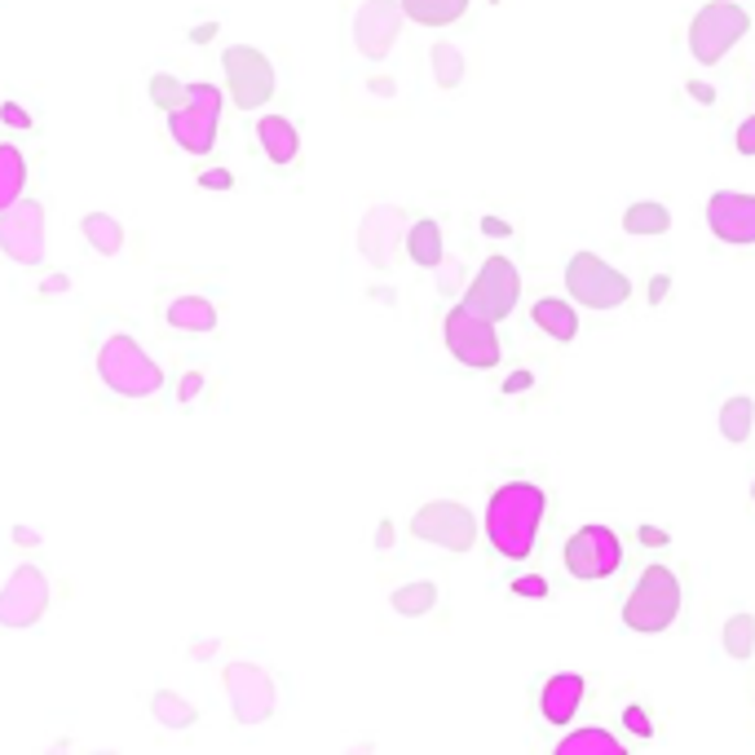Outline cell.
Masks as SVG:
<instances>
[{
  "instance_id": "816d5d0a",
  "label": "cell",
  "mask_w": 755,
  "mask_h": 755,
  "mask_svg": "<svg viewBox=\"0 0 755 755\" xmlns=\"http://www.w3.org/2000/svg\"><path fill=\"white\" fill-rule=\"evenodd\" d=\"M751 504H755V482H751Z\"/></svg>"
},
{
  "instance_id": "836d02e7",
  "label": "cell",
  "mask_w": 755,
  "mask_h": 755,
  "mask_svg": "<svg viewBox=\"0 0 755 755\" xmlns=\"http://www.w3.org/2000/svg\"><path fill=\"white\" fill-rule=\"evenodd\" d=\"M186 102H190V107H199V111H212V116H221V107H226L221 89H217V85H208V80L186 85Z\"/></svg>"
},
{
  "instance_id": "5bb4252c",
  "label": "cell",
  "mask_w": 755,
  "mask_h": 755,
  "mask_svg": "<svg viewBox=\"0 0 755 755\" xmlns=\"http://www.w3.org/2000/svg\"><path fill=\"white\" fill-rule=\"evenodd\" d=\"M50 610V579L41 566H19L0 592V627L10 632H23V627H36Z\"/></svg>"
},
{
  "instance_id": "681fc988",
  "label": "cell",
  "mask_w": 755,
  "mask_h": 755,
  "mask_svg": "<svg viewBox=\"0 0 755 755\" xmlns=\"http://www.w3.org/2000/svg\"><path fill=\"white\" fill-rule=\"evenodd\" d=\"M375 548H394V522H381V530H375Z\"/></svg>"
},
{
  "instance_id": "5b68a950",
  "label": "cell",
  "mask_w": 755,
  "mask_h": 755,
  "mask_svg": "<svg viewBox=\"0 0 755 755\" xmlns=\"http://www.w3.org/2000/svg\"><path fill=\"white\" fill-rule=\"evenodd\" d=\"M566 292L583 309H619L632 296V278L610 261H601L597 252H575L566 261Z\"/></svg>"
},
{
  "instance_id": "cb8c5ba5",
  "label": "cell",
  "mask_w": 755,
  "mask_h": 755,
  "mask_svg": "<svg viewBox=\"0 0 755 755\" xmlns=\"http://www.w3.org/2000/svg\"><path fill=\"white\" fill-rule=\"evenodd\" d=\"M623 230H627L632 239H658V234L671 230V212H667V204H658V199H641V204H632V208L623 212Z\"/></svg>"
},
{
  "instance_id": "4dcf8cb0",
  "label": "cell",
  "mask_w": 755,
  "mask_h": 755,
  "mask_svg": "<svg viewBox=\"0 0 755 755\" xmlns=\"http://www.w3.org/2000/svg\"><path fill=\"white\" fill-rule=\"evenodd\" d=\"M429 67H434L438 89H460V85H464V54H460L451 41H438V45L429 50Z\"/></svg>"
},
{
  "instance_id": "9c48e42d",
  "label": "cell",
  "mask_w": 755,
  "mask_h": 755,
  "mask_svg": "<svg viewBox=\"0 0 755 755\" xmlns=\"http://www.w3.org/2000/svg\"><path fill=\"white\" fill-rule=\"evenodd\" d=\"M566 570L579 579V583H597V579H610L619 566H623V539L610 530V526H579L570 539H566V552H561Z\"/></svg>"
},
{
  "instance_id": "83f0119b",
  "label": "cell",
  "mask_w": 755,
  "mask_h": 755,
  "mask_svg": "<svg viewBox=\"0 0 755 755\" xmlns=\"http://www.w3.org/2000/svg\"><path fill=\"white\" fill-rule=\"evenodd\" d=\"M751 429H755V403H751L746 394L729 398V403L720 407V438L733 442V447H742V442L751 438Z\"/></svg>"
},
{
  "instance_id": "bcb514c9",
  "label": "cell",
  "mask_w": 755,
  "mask_h": 755,
  "mask_svg": "<svg viewBox=\"0 0 755 755\" xmlns=\"http://www.w3.org/2000/svg\"><path fill=\"white\" fill-rule=\"evenodd\" d=\"M10 535H14L19 548H36V544H41V530H32V526H14Z\"/></svg>"
},
{
  "instance_id": "277c9868",
  "label": "cell",
  "mask_w": 755,
  "mask_h": 755,
  "mask_svg": "<svg viewBox=\"0 0 755 755\" xmlns=\"http://www.w3.org/2000/svg\"><path fill=\"white\" fill-rule=\"evenodd\" d=\"M746 32H751V14L737 6V0H711V6H702L689 23V54H693V63L715 67Z\"/></svg>"
},
{
  "instance_id": "60d3db41",
  "label": "cell",
  "mask_w": 755,
  "mask_h": 755,
  "mask_svg": "<svg viewBox=\"0 0 755 755\" xmlns=\"http://www.w3.org/2000/svg\"><path fill=\"white\" fill-rule=\"evenodd\" d=\"M177 394H182V403H195V398L204 394V375H199V371H190L186 381H182V390H177Z\"/></svg>"
},
{
  "instance_id": "ffe728a7",
  "label": "cell",
  "mask_w": 755,
  "mask_h": 755,
  "mask_svg": "<svg viewBox=\"0 0 755 755\" xmlns=\"http://www.w3.org/2000/svg\"><path fill=\"white\" fill-rule=\"evenodd\" d=\"M164 318H168V327L182 331V336H208V331H217V305H212L208 296H199V292L177 296V300L164 309Z\"/></svg>"
},
{
  "instance_id": "74e56055",
  "label": "cell",
  "mask_w": 755,
  "mask_h": 755,
  "mask_svg": "<svg viewBox=\"0 0 755 755\" xmlns=\"http://www.w3.org/2000/svg\"><path fill=\"white\" fill-rule=\"evenodd\" d=\"M513 592L517 597H548V579L544 575H522V579H513Z\"/></svg>"
},
{
  "instance_id": "30bf717a",
  "label": "cell",
  "mask_w": 755,
  "mask_h": 755,
  "mask_svg": "<svg viewBox=\"0 0 755 755\" xmlns=\"http://www.w3.org/2000/svg\"><path fill=\"white\" fill-rule=\"evenodd\" d=\"M50 248V230H45V204L41 199H19L14 208L0 212V252H6L14 265H41Z\"/></svg>"
},
{
  "instance_id": "ba28073f",
  "label": "cell",
  "mask_w": 755,
  "mask_h": 755,
  "mask_svg": "<svg viewBox=\"0 0 755 755\" xmlns=\"http://www.w3.org/2000/svg\"><path fill=\"white\" fill-rule=\"evenodd\" d=\"M517 300H522V274H517V265H513L508 256L495 252V256L482 261V270H478V278L469 283V292H464L460 305H469L473 314L500 322V318H508V314L517 309Z\"/></svg>"
},
{
  "instance_id": "f35d334b",
  "label": "cell",
  "mask_w": 755,
  "mask_h": 755,
  "mask_svg": "<svg viewBox=\"0 0 755 755\" xmlns=\"http://www.w3.org/2000/svg\"><path fill=\"white\" fill-rule=\"evenodd\" d=\"M733 146H737V155H755V116H746V120L737 124Z\"/></svg>"
},
{
  "instance_id": "2e32d148",
  "label": "cell",
  "mask_w": 755,
  "mask_h": 755,
  "mask_svg": "<svg viewBox=\"0 0 755 755\" xmlns=\"http://www.w3.org/2000/svg\"><path fill=\"white\" fill-rule=\"evenodd\" d=\"M707 230L720 243L746 248L755 243V195H737V190H715L707 199Z\"/></svg>"
},
{
  "instance_id": "ac0fdd59",
  "label": "cell",
  "mask_w": 755,
  "mask_h": 755,
  "mask_svg": "<svg viewBox=\"0 0 755 755\" xmlns=\"http://www.w3.org/2000/svg\"><path fill=\"white\" fill-rule=\"evenodd\" d=\"M217 120L221 116H212V111H199V107H177V111H168V133H173V142L182 146V151H190V155H208L212 146H217Z\"/></svg>"
},
{
  "instance_id": "7c38bea8",
  "label": "cell",
  "mask_w": 755,
  "mask_h": 755,
  "mask_svg": "<svg viewBox=\"0 0 755 755\" xmlns=\"http://www.w3.org/2000/svg\"><path fill=\"white\" fill-rule=\"evenodd\" d=\"M221 685H226V698H230V711L239 724H265L274 715V676L256 663H230L221 671Z\"/></svg>"
},
{
  "instance_id": "d6986e66",
  "label": "cell",
  "mask_w": 755,
  "mask_h": 755,
  "mask_svg": "<svg viewBox=\"0 0 755 755\" xmlns=\"http://www.w3.org/2000/svg\"><path fill=\"white\" fill-rule=\"evenodd\" d=\"M256 146L274 168H287L300 155V133H296V124L287 116H261L256 120Z\"/></svg>"
},
{
  "instance_id": "f1b7e54d",
  "label": "cell",
  "mask_w": 755,
  "mask_h": 755,
  "mask_svg": "<svg viewBox=\"0 0 755 755\" xmlns=\"http://www.w3.org/2000/svg\"><path fill=\"white\" fill-rule=\"evenodd\" d=\"M390 605L403 614V619H425L434 605H438V583H429V579H416V583H403L394 597H390Z\"/></svg>"
},
{
  "instance_id": "4fadbf2b",
  "label": "cell",
  "mask_w": 755,
  "mask_h": 755,
  "mask_svg": "<svg viewBox=\"0 0 755 755\" xmlns=\"http://www.w3.org/2000/svg\"><path fill=\"white\" fill-rule=\"evenodd\" d=\"M403 0H362L358 14H353V45L366 63H385L390 50L403 36Z\"/></svg>"
},
{
  "instance_id": "7402d4cb",
  "label": "cell",
  "mask_w": 755,
  "mask_h": 755,
  "mask_svg": "<svg viewBox=\"0 0 755 755\" xmlns=\"http://www.w3.org/2000/svg\"><path fill=\"white\" fill-rule=\"evenodd\" d=\"M407 256L420 265V270H438L447 248H442V226L434 217H420L407 226Z\"/></svg>"
},
{
  "instance_id": "f5cc1de1",
  "label": "cell",
  "mask_w": 755,
  "mask_h": 755,
  "mask_svg": "<svg viewBox=\"0 0 755 755\" xmlns=\"http://www.w3.org/2000/svg\"><path fill=\"white\" fill-rule=\"evenodd\" d=\"M491 6H500V0H491Z\"/></svg>"
},
{
  "instance_id": "1f68e13d",
  "label": "cell",
  "mask_w": 755,
  "mask_h": 755,
  "mask_svg": "<svg viewBox=\"0 0 755 755\" xmlns=\"http://www.w3.org/2000/svg\"><path fill=\"white\" fill-rule=\"evenodd\" d=\"M720 641H724V654L729 658H751V649H755V619L751 614H729L724 619V627H720Z\"/></svg>"
},
{
  "instance_id": "ee69618b",
  "label": "cell",
  "mask_w": 755,
  "mask_h": 755,
  "mask_svg": "<svg viewBox=\"0 0 755 755\" xmlns=\"http://www.w3.org/2000/svg\"><path fill=\"white\" fill-rule=\"evenodd\" d=\"M217 645H221V641H204V636H195V641H190V658H195V663H204V658H212V654H217Z\"/></svg>"
},
{
  "instance_id": "52a82bcc",
  "label": "cell",
  "mask_w": 755,
  "mask_h": 755,
  "mask_svg": "<svg viewBox=\"0 0 755 755\" xmlns=\"http://www.w3.org/2000/svg\"><path fill=\"white\" fill-rule=\"evenodd\" d=\"M221 72H226V89H230V102L239 111H261L270 98H274V63L252 50V45H230L221 54Z\"/></svg>"
},
{
  "instance_id": "b9f144b4",
  "label": "cell",
  "mask_w": 755,
  "mask_h": 755,
  "mask_svg": "<svg viewBox=\"0 0 755 755\" xmlns=\"http://www.w3.org/2000/svg\"><path fill=\"white\" fill-rule=\"evenodd\" d=\"M667 292H671V274H654L649 278V305H663Z\"/></svg>"
},
{
  "instance_id": "3957f363",
  "label": "cell",
  "mask_w": 755,
  "mask_h": 755,
  "mask_svg": "<svg viewBox=\"0 0 755 755\" xmlns=\"http://www.w3.org/2000/svg\"><path fill=\"white\" fill-rule=\"evenodd\" d=\"M676 614H680V579H676V570L671 566L641 570L636 588L623 601V627L654 636V632H667L676 623Z\"/></svg>"
},
{
  "instance_id": "4316f807",
  "label": "cell",
  "mask_w": 755,
  "mask_h": 755,
  "mask_svg": "<svg viewBox=\"0 0 755 755\" xmlns=\"http://www.w3.org/2000/svg\"><path fill=\"white\" fill-rule=\"evenodd\" d=\"M557 755H627V746L605 729H579L557 742Z\"/></svg>"
},
{
  "instance_id": "603a6c76",
  "label": "cell",
  "mask_w": 755,
  "mask_h": 755,
  "mask_svg": "<svg viewBox=\"0 0 755 755\" xmlns=\"http://www.w3.org/2000/svg\"><path fill=\"white\" fill-rule=\"evenodd\" d=\"M80 234L98 256H120L124 252V226L111 212H85L80 217Z\"/></svg>"
},
{
  "instance_id": "7dc6e473",
  "label": "cell",
  "mask_w": 755,
  "mask_h": 755,
  "mask_svg": "<svg viewBox=\"0 0 755 755\" xmlns=\"http://www.w3.org/2000/svg\"><path fill=\"white\" fill-rule=\"evenodd\" d=\"M482 230H486V234H491V239H504V234H508V230H513V226H508V221H504V217H482Z\"/></svg>"
},
{
  "instance_id": "44dd1931",
  "label": "cell",
  "mask_w": 755,
  "mask_h": 755,
  "mask_svg": "<svg viewBox=\"0 0 755 755\" xmlns=\"http://www.w3.org/2000/svg\"><path fill=\"white\" fill-rule=\"evenodd\" d=\"M530 318H535V327H539L544 336H552V340H561V344H570V340L579 336V314H575V305L561 300V296H539L535 309H530Z\"/></svg>"
},
{
  "instance_id": "7bdbcfd3",
  "label": "cell",
  "mask_w": 755,
  "mask_h": 755,
  "mask_svg": "<svg viewBox=\"0 0 755 755\" xmlns=\"http://www.w3.org/2000/svg\"><path fill=\"white\" fill-rule=\"evenodd\" d=\"M689 98L702 102V107H711V102H715V89H711L707 80H689Z\"/></svg>"
},
{
  "instance_id": "8992f818",
  "label": "cell",
  "mask_w": 755,
  "mask_h": 755,
  "mask_svg": "<svg viewBox=\"0 0 755 755\" xmlns=\"http://www.w3.org/2000/svg\"><path fill=\"white\" fill-rule=\"evenodd\" d=\"M442 340H447L451 358H456L460 366H473V371H491V366H500V358H504L500 336H495V322L482 318V314H473L469 305L447 309V318H442Z\"/></svg>"
},
{
  "instance_id": "c3c4849f",
  "label": "cell",
  "mask_w": 755,
  "mask_h": 755,
  "mask_svg": "<svg viewBox=\"0 0 755 755\" xmlns=\"http://www.w3.org/2000/svg\"><path fill=\"white\" fill-rule=\"evenodd\" d=\"M522 390H530V371H513L504 385V394H522Z\"/></svg>"
},
{
  "instance_id": "d590c367",
  "label": "cell",
  "mask_w": 755,
  "mask_h": 755,
  "mask_svg": "<svg viewBox=\"0 0 755 755\" xmlns=\"http://www.w3.org/2000/svg\"><path fill=\"white\" fill-rule=\"evenodd\" d=\"M0 124H10V129H32V111L19 107L14 98H6V102H0Z\"/></svg>"
},
{
  "instance_id": "e575fe53",
  "label": "cell",
  "mask_w": 755,
  "mask_h": 755,
  "mask_svg": "<svg viewBox=\"0 0 755 755\" xmlns=\"http://www.w3.org/2000/svg\"><path fill=\"white\" fill-rule=\"evenodd\" d=\"M623 729H627L632 737H649V733H654V720H649V711H645L641 702H627V707H623Z\"/></svg>"
},
{
  "instance_id": "d6a6232c",
  "label": "cell",
  "mask_w": 755,
  "mask_h": 755,
  "mask_svg": "<svg viewBox=\"0 0 755 755\" xmlns=\"http://www.w3.org/2000/svg\"><path fill=\"white\" fill-rule=\"evenodd\" d=\"M151 102H155L164 116L177 111V107H186V80L173 76V72H155V76H151Z\"/></svg>"
},
{
  "instance_id": "f6af8a7d",
  "label": "cell",
  "mask_w": 755,
  "mask_h": 755,
  "mask_svg": "<svg viewBox=\"0 0 755 755\" xmlns=\"http://www.w3.org/2000/svg\"><path fill=\"white\" fill-rule=\"evenodd\" d=\"M217 23H199V28H190V45H208V41H217Z\"/></svg>"
},
{
  "instance_id": "f907efd6",
  "label": "cell",
  "mask_w": 755,
  "mask_h": 755,
  "mask_svg": "<svg viewBox=\"0 0 755 755\" xmlns=\"http://www.w3.org/2000/svg\"><path fill=\"white\" fill-rule=\"evenodd\" d=\"M63 287H72V278H67V274H54V278H45V292H63Z\"/></svg>"
},
{
  "instance_id": "e0dca14e",
  "label": "cell",
  "mask_w": 755,
  "mask_h": 755,
  "mask_svg": "<svg viewBox=\"0 0 755 755\" xmlns=\"http://www.w3.org/2000/svg\"><path fill=\"white\" fill-rule=\"evenodd\" d=\"M583 698H588V680H583L579 671H557V676H548L544 689H539V715H544V724H557V729L570 724V720L579 715Z\"/></svg>"
},
{
  "instance_id": "8d00e7d4",
  "label": "cell",
  "mask_w": 755,
  "mask_h": 755,
  "mask_svg": "<svg viewBox=\"0 0 755 755\" xmlns=\"http://www.w3.org/2000/svg\"><path fill=\"white\" fill-rule=\"evenodd\" d=\"M199 186H204V190H230V186H234V173H230V168H204V173H199Z\"/></svg>"
},
{
  "instance_id": "7a4b0ae2",
  "label": "cell",
  "mask_w": 755,
  "mask_h": 755,
  "mask_svg": "<svg viewBox=\"0 0 755 755\" xmlns=\"http://www.w3.org/2000/svg\"><path fill=\"white\" fill-rule=\"evenodd\" d=\"M98 375L102 385L120 398H155L164 390V366L124 331H116L111 340H102L98 349Z\"/></svg>"
},
{
  "instance_id": "484cf974",
  "label": "cell",
  "mask_w": 755,
  "mask_h": 755,
  "mask_svg": "<svg viewBox=\"0 0 755 755\" xmlns=\"http://www.w3.org/2000/svg\"><path fill=\"white\" fill-rule=\"evenodd\" d=\"M28 190V155L19 146H0V212L14 208Z\"/></svg>"
},
{
  "instance_id": "9a60e30c",
  "label": "cell",
  "mask_w": 755,
  "mask_h": 755,
  "mask_svg": "<svg viewBox=\"0 0 755 755\" xmlns=\"http://www.w3.org/2000/svg\"><path fill=\"white\" fill-rule=\"evenodd\" d=\"M407 243V212L394 204H375L366 208L362 226H358V252L375 265V270H390L398 248Z\"/></svg>"
},
{
  "instance_id": "ab89813d",
  "label": "cell",
  "mask_w": 755,
  "mask_h": 755,
  "mask_svg": "<svg viewBox=\"0 0 755 755\" xmlns=\"http://www.w3.org/2000/svg\"><path fill=\"white\" fill-rule=\"evenodd\" d=\"M636 539H641L645 548H667V544H671V535H667L663 526H641V530H636Z\"/></svg>"
},
{
  "instance_id": "d4e9b609",
  "label": "cell",
  "mask_w": 755,
  "mask_h": 755,
  "mask_svg": "<svg viewBox=\"0 0 755 755\" xmlns=\"http://www.w3.org/2000/svg\"><path fill=\"white\" fill-rule=\"evenodd\" d=\"M403 14L420 28H451L469 14V0H403Z\"/></svg>"
},
{
  "instance_id": "6da1fadb",
  "label": "cell",
  "mask_w": 755,
  "mask_h": 755,
  "mask_svg": "<svg viewBox=\"0 0 755 755\" xmlns=\"http://www.w3.org/2000/svg\"><path fill=\"white\" fill-rule=\"evenodd\" d=\"M544 508L548 495L535 482H504L486 504V539L495 544V552L508 561H526L535 552Z\"/></svg>"
},
{
  "instance_id": "8fae6325",
  "label": "cell",
  "mask_w": 755,
  "mask_h": 755,
  "mask_svg": "<svg viewBox=\"0 0 755 755\" xmlns=\"http://www.w3.org/2000/svg\"><path fill=\"white\" fill-rule=\"evenodd\" d=\"M412 535L447 552H469L478 544V522L460 500H429L412 517Z\"/></svg>"
},
{
  "instance_id": "f546056e",
  "label": "cell",
  "mask_w": 755,
  "mask_h": 755,
  "mask_svg": "<svg viewBox=\"0 0 755 755\" xmlns=\"http://www.w3.org/2000/svg\"><path fill=\"white\" fill-rule=\"evenodd\" d=\"M151 715H155L164 729H190V724L199 720L195 702H186V698L173 693V689H160V693L151 698Z\"/></svg>"
}]
</instances>
